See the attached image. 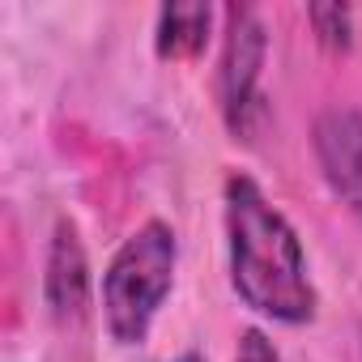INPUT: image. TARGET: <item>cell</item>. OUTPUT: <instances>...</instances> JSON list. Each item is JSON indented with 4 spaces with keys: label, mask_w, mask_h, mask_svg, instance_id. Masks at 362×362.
<instances>
[{
    "label": "cell",
    "mask_w": 362,
    "mask_h": 362,
    "mask_svg": "<svg viewBox=\"0 0 362 362\" xmlns=\"http://www.w3.org/2000/svg\"><path fill=\"white\" fill-rule=\"evenodd\" d=\"M179 239L162 218L141 222L103 273V320L115 345H141L175 290Z\"/></svg>",
    "instance_id": "7a4b0ae2"
},
{
    "label": "cell",
    "mask_w": 362,
    "mask_h": 362,
    "mask_svg": "<svg viewBox=\"0 0 362 362\" xmlns=\"http://www.w3.org/2000/svg\"><path fill=\"white\" fill-rule=\"evenodd\" d=\"M307 22L315 30V43L332 56H349L354 52V9L337 5V0H320L307 5Z\"/></svg>",
    "instance_id": "52a82bcc"
},
{
    "label": "cell",
    "mask_w": 362,
    "mask_h": 362,
    "mask_svg": "<svg viewBox=\"0 0 362 362\" xmlns=\"http://www.w3.org/2000/svg\"><path fill=\"white\" fill-rule=\"evenodd\" d=\"M226 218V256L230 286L239 303L273 324H311L320 311V294L307 269V252L290 218L264 197L252 175H226L222 188Z\"/></svg>",
    "instance_id": "6da1fadb"
},
{
    "label": "cell",
    "mask_w": 362,
    "mask_h": 362,
    "mask_svg": "<svg viewBox=\"0 0 362 362\" xmlns=\"http://www.w3.org/2000/svg\"><path fill=\"white\" fill-rule=\"evenodd\" d=\"M235 362H286V358H281V349L269 341V332L243 328V332H239V345H235Z\"/></svg>",
    "instance_id": "ba28073f"
},
{
    "label": "cell",
    "mask_w": 362,
    "mask_h": 362,
    "mask_svg": "<svg viewBox=\"0 0 362 362\" xmlns=\"http://www.w3.org/2000/svg\"><path fill=\"white\" fill-rule=\"evenodd\" d=\"M222 26V56H218V107L235 141H252L256 115L264 111L260 73L269 60V26L256 5H230Z\"/></svg>",
    "instance_id": "3957f363"
},
{
    "label": "cell",
    "mask_w": 362,
    "mask_h": 362,
    "mask_svg": "<svg viewBox=\"0 0 362 362\" xmlns=\"http://www.w3.org/2000/svg\"><path fill=\"white\" fill-rule=\"evenodd\" d=\"M214 5L205 0H175L158 9L153 22V52L158 60H201L214 39Z\"/></svg>",
    "instance_id": "8992f818"
},
{
    "label": "cell",
    "mask_w": 362,
    "mask_h": 362,
    "mask_svg": "<svg viewBox=\"0 0 362 362\" xmlns=\"http://www.w3.org/2000/svg\"><path fill=\"white\" fill-rule=\"evenodd\" d=\"M175 362H205V354H197V349H188V354H179Z\"/></svg>",
    "instance_id": "9c48e42d"
},
{
    "label": "cell",
    "mask_w": 362,
    "mask_h": 362,
    "mask_svg": "<svg viewBox=\"0 0 362 362\" xmlns=\"http://www.w3.org/2000/svg\"><path fill=\"white\" fill-rule=\"evenodd\" d=\"M311 149L328 192L362 222V111L328 107L311 124Z\"/></svg>",
    "instance_id": "277c9868"
},
{
    "label": "cell",
    "mask_w": 362,
    "mask_h": 362,
    "mask_svg": "<svg viewBox=\"0 0 362 362\" xmlns=\"http://www.w3.org/2000/svg\"><path fill=\"white\" fill-rule=\"evenodd\" d=\"M43 303L60 328H77L90 315L94 273H90V256H86V243L73 218H60L52 230L47 264H43Z\"/></svg>",
    "instance_id": "5b68a950"
}]
</instances>
